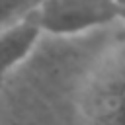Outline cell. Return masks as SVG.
I'll use <instances>...</instances> for the list:
<instances>
[{
	"mask_svg": "<svg viewBox=\"0 0 125 125\" xmlns=\"http://www.w3.org/2000/svg\"><path fill=\"white\" fill-rule=\"evenodd\" d=\"M88 125H125V43L100 64L84 94Z\"/></svg>",
	"mask_w": 125,
	"mask_h": 125,
	"instance_id": "1",
	"label": "cell"
},
{
	"mask_svg": "<svg viewBox=\"0 0 125 125\" xmlns=\"http://www.w3.org/2000/svg\"><path fill=\"white\" fill-rule=\"evenodd\" d=\"M117 16L115 6L105 8L98 4H86L78 0H45L39 8V20L43 31L51 33H74L100 25Z\"/></svg>",
	"mask_w": 125,
	"mask_h": 125,
	"instance_id": "2",
	"label": "cell"
},
{
	"mask_svg": "<svg viewBox=\"0 0 125 125\" xmlns=\"http://www.w3.org/2000/svg\"><path fill=\"white\" fill-rule=\"evenodd\" d=\"M43 33L45 31L39 20V10L8 31L0 33V94L10 74L33 53Z\"/></svg>",
	"mask_w": 125,
	"mask_h": 125,
	"instance_id": "3",
	"label": "cell"
},
{
	"mask_svg": "<svg viewBox=\"0 0 125 125\" xmlns=\"http://www.w3.org/2000/svg\"><path fill=\"white\" fill-rule=\"evenodd\" d=\"M45 0H0V33L37 12Z\"/></svg>",
	"mask_w": 125,
	"mask_h": 125,
	"instance_id": "4",
	"label": "cell"
},
{
	"mask_svg": "<svg viewBox=\"0 0 125 125\" xmlns=\"http://www.w3.org/2000/svg\"><path fill=\"white\" fill-rule=\"evenodd\" d=\"M115 10H117V16H119V18L125 21V8H115Z\"/></svg>",
	"mask_w": 125,
	"mask_h": 125,
	"instance_id": "5",
	"label": "cell"
},
{
	"mask_svg": "<svg viewBox=\"0 0 125 125\" xmlns=\"http://www.w3.org/2000/svg\"><path fill=\"white\" fill-rule=\"evenodd\" d=\"M115 4V8H125V0H111Z\"/></svg>",
	"mask_w": 125,
	"mask_h": 125,
	"instance_id": "6",
	"label": "cell"
}]
</instances>
